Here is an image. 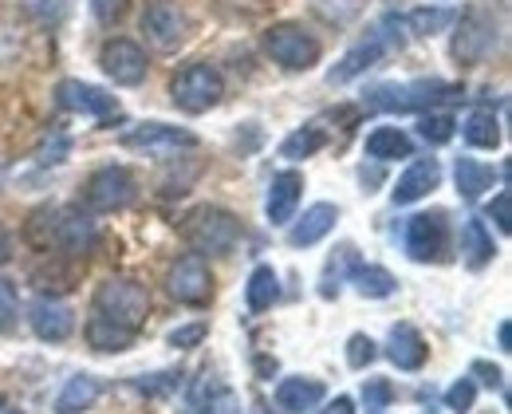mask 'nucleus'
<instances>
[{"label": "nucleus", "mask_w": 512, "mask_h": 414, "mask_svg": "<svg viewBox=\"0 0 512 414\" xmlns=\"http://www.w3.org/2000/svg\"><path fill=\"white\" fill-rule=\"evenodd\" d=\"M430 347L422 340V332L414 324H394L390 328V340H386V359L398 367V371H418L426 363Z\"/></svg>", "instance_id": "nucleus-19"}, {"label": "nucleus", "mask_w": 512, "mask_h": 414, "mask_svg": "<svg viewBox=\"0 0 512 414\" xmlns=\"http://www.w3.org/2000/svg\"><path fill=\"white\" fill-rule=\"evenodd\" d=\"M28 8H32L44 24H60L67 12H71V0H28Z\"/></svg>", "instance_id": "nucleus-40"}, {"label": "nucleus", "mask_w": 512, "mask_h": 414, "mask_svg": "<svg viewBox=\"0 0 512 414\" xmlns=\"http://www.w3.org/2000/svg\"><path fill=\"white\" fill-rule=\"evenodd\" d=\"M142 32H146V44H150V48H158V52H178V48L190 44L193 24L178 4L158 0V4H150V8L142 12Z\"/></svg>", "instance_id": "nucleus-10"}, {"label": "nucleus", "mask_w": 512, "mask_h": 414, "mask_svg": "<svg viewBox=\"0 0 512 414\" xmlns=\"http://www.w3.org/2000/svg\"><path fill=\"white\" fill-rule=\"evenodd\" d=\"M4 414H20V411H4Z\"/></svg>", "instance_id": "nucleus-47"}, {"label": "nucleus", "mask_w": 512, "mask_h": 414, "mask_svg": "<svg viewBox=\"0 0 512 414\" xmlns=\"http://www.w3.org/2000/svg\"><path fill=\"white\" fill-rule=\"evenodd\" d=\"M12 261V237H8V229L0 225V269Z\"/></svg>", "instance_id": "nucleus-45"}, {"label": "nucleus", "mask_w": 512, "mask_h": 414, "mask_svg": "<svg viewBox=\"0 0 512 414\" xmlns=\"http://www.w3.org/2000/svg\"><path fill=\"white\" fill-rule=\"evenodd\" d=\"M91 249H95V221L83 209H56L52 253H64L71 261H83Z\"/></svg>", "instance_id": "nucleus-14"}, {"label": "nucleus", "mask_w": 512, "mask_h": 414, "mask_svg": "<svg viewBox=\"0 0 512 414\" xmlns=\"http://www.w3.org/2000/svg\"><path fill=\"white\" fill-rule=\"evenodd\" d=\"M316 414H355V403H351L347 395H339V399H331V403H320Z\"/></svg>", "instance_id": "nucleus-44"}, {"label": "nucleus", "mask_w": 512, "mask_h": 414, "mask_svg": "<svg viewBox=\"0 0 512 414\" xmlns=\"http://www.w3.org/2000/svg\"><path fill=\"white\" fill-rule=\"evenodd\" d=\"M327 391H323L320 379H308V375H292L276 387V407L284 414H304V411H316Z\"/></svg>", "instance_id": "nucleus-20"}, {"label": "nucleus", "mask_w": 512, "mask_h": 414, "mask_svg": "<svg viewBox=\"0 0 512 414\" xmlns=\"http://www.w3.org/2000/svg\"><path fill=\"white\" fill-rule=\"evenodd\" d=\"M355 265H359L355 249H351V245H339V249H335V257L327 261V273H323V280H320L323 300H335V296H339V280H343L347 269H355Z\"/></svg>", "instance_id": "nucleus-30"}, {"label": "nucleus", "mask_w": 512, "mask_h": 414, "mask_svg": "<svg viewBox=\"0 0 512 414\" xmlns=\"http://www.w3.org/2000/svg\"><path fill=\"white\" fill-rule=\"evenodd\" d=\"M489 217L497 221L501 233H512V194L509 190H501V194L489 202Z\"/></svg>", "instance_id": "nucleus-41"}, {"label": "nucleus", "mask_w": 512, "mask_h": 414, "mask_svg": "<svg viewBox=\"0 0 512 414\" xmlns=\"http://www.w3.org/2000/svg\"><path fill=\"white\" fill-rule=\"evenodd\" d=\"M87 344L95 347V351H127V347H134V332H127V328H119V324H111V320H103V316H95L91 312V320H87Z\"/></svg>", "instance_id": "nucleus-25"}, {"label": "nucleus", "mask_w": 512, "mask_h": 414, "mask_svg": "<svg viewBox=\"0 0 512 414\" xmlns=\"http://www.w3.org/2000/svg\"><path fill=\"white\" fill-rule=\"evenodd\" d=\"M402 28H406V16H386L379 28H371L335 68L327 71V83H335V87H343V83H351V79H359L367 68H375L379 60H383L386 52H394V48H402L406 44V36H402Z\"/></svg>", "instance_id": "nucleus-4"}, {"label": "nucleus", "mask_w": 512, "mask_h": 414, "mask_svg": "<svg viewBox=\"0 0 512 414\" xmlns=\"http://www.w3.org/2000/svg\"><path fill=\"white\" fill-rule=\"evenodd\" d=\"M103 395V383L95 375H71L56 399V414H79V411H91L95 399Z\"/></svg>", "instance_id": "nucleus-23"}, {"label": "nucleus", "mask_w": 512, "mask_h": 414, "mask_svg": "<svg viewBox=\"0 0 512 414\" xmlns=\"http://www.w3.org/2000/svg\"><path fill=\"white\" fill-rule=\"evenodd\" d=\"M375 359H379V344H375L371 336L355 332V336L347 340V363H351L355 371H367V367H371Z\"/></svg>", "instance_id": "nucleus-34"}, {"label": "nucleus", "mask_w": 512, "mask_h": 414, "mask_svg": "<svg viewBox=\"0 0 512 414\" xmlns=\"http://www.w3.org/2000/svg\"><path fill=\"white\" fill-rule=\"evenodd\" d=\"M438 182H442V166H438V158H418V162H410L406 166V174L398 178V186H394V206H414V202H422L430 190H438Z\"/></svg>", "instance_id": "nucleus-17"}, {"label": "nucleus", "mask_w": 512, "mask_h": 414, "mask_svg": "<svg viewBox=\"0 0 512 414\" xmlns=\"http://www.w3.org/2000/svg\"><path fill=\"white\" fill-rule=\"evenodd\" d=\"M276 300H280V276H276L272 265H256L253 276H249V284H245V304H249V312H268Z\"/></svg>", "instance_id": "nucleus-24"}, {"label": "nucleus", "mask_w": 512, "mask_h": 414, "mask_svg": "<svg viewBox=\"0 0 512 414\" xmlns=\"http://www.w3.org/2000/svg\"><path fill=\"white\" fill-rule=\"evenodd\" d=\"M375 414H379V411H375Z\"/></svg>", "instance_id": "nucleus-48"}, {"label": "nucleus", "mask_w": 512, "mask_h": 414, "mask_svg": "<svg viewBox=\"0 0 512 414\" xmlns=\"http://www.w3.org/2000/svg\"><path fill=\"white\" fill-rule=\"evenodd\" d=\"M323 142H327V135H323L320 127H304V131H296V135H288L280 142V154L288 162H300V158H312Z\"/></svg>", "instance_id": "nucleus-33"}, {"label": "nucleus", "mask_w": 512, "mask_h": 414, "mask_svg": "<svg viewBox=\"0 0 512 414\" xmlns=\"http://www.w3.org/2000/svg\"><path fill=\"white\" fill-rule=\"evenodd\" d=\"M28 324H32V332H36V340H44V344H64L67 336L75 332V312L60 304V300H36L32 304V312H28Z\"/></svg>", "instance_id": "nucleus-15"}, {"label": "nucleus", "mask_w": 512, "mask_h": 414, "mask_svg": "<svg viewBox=\"0 0 512 414\" xmlns=\"http://www.w3.org/2000/svg\"><path fill=\"white\" fill-rule=\"evenodd\" d=\"M453 20H457V16H453L449 8H414V12L406 16V28H410L414 36H438Z\"/></svg>", "instance_id": "nucleus-32"}, {"label": "nucleus", "mask_w": 512, "mask_h": 414, "mask_svg": "<svg viewBox=\"0 0 512 414\" xmlns=\"http://www.w3.org/2000/svg\"><path fill=\"white\" fill-rule=\"evenodd\" d=\"M56 103L64 111H75V115H87V119H119V99L107 95L103 87L95 83H83V79H64L56 87Z\"/></svg>", "instance_id": "nucleus-12"}, {"label": "nucleus", "mask_w": 512, "mask_h": 414, "mask_svg": "<svg viewBox=\"0 0 512 414\" xmlns=\"http://www.w3.org/2000/svg\"><path fill=\"white\" fill-rule=\"evenodd\" d=\"M91 308H95V316H103V320H111V324L138 336L146 316H150V292H146V284H138L130 276H111L95 288Z\"/></svg>", "instance_id": "nucleus-3"}, {"label": "nucleus", "mask_w": 512, "mask_h": 414, "mask_svg": "<svg viewBox=\"0 0 512 414\" xmlns=\"http://www.w3.org/2000/svg\"><path fill=\"white\" fill-rule=\"evenodd\" d=\"M335 221H339V209L331 206V202H320V206L304 209V217L288 229V241H292L296 249H312L316 241H323V237L335 229Z\"/></svg>", "instance_id": "nucleus-21"}, {"label": "nucleus", "mask_w": 512, "mask_h": 414, "mask_svg": "<svg viewBox=\"0 0 512 414\" xmlns=\"http://www.w3.org/2000/svg\"><path fill=\"white\" fill-rule=\"evenodd\" d=\"M264 52L272 56V64H280L284 71H312L323 56L320 40H316L308 28L292 24V20L272 24V28L264 32Z\"/></svg>", "instance_id": "nucleus-6"}, {"label": "nucleus", "mask_w": 512, "mask_h": 414, "mask_svg": "<svg viewBox=\"0 0 512 414\" xmlns=\"http://www.w3.org/2000/svg\"><path fill=\"white\" fill-rule=\"evenodd\" d=\"M166 292L186 308H205L213 300V273H209L205 257H197V253L178 257L166 273Z\"/></svg>", "instance_id": "nucleus-9"}, {"label": "nucleus", "mask_w": 512, "mask_h": 414, "mask_svg": "<svg viewBox=\"0 0 512 414\" xmlns=\"http://www.w3.org/2000/svg\"><path fill=\"white\" fill-rule=\"evenodd\" d=\"M465 91L457 83H446V79H414V83H379L367 91L363 107L367 111H390V115H426L434 111L438 103H449V99H461Z\"/></svg>", "instance_id": "nucleus-1"}, {"label": "nucleus", "mask_w": 512, "mask_h": 414, "mask_svg": "<svg viewBox=\"0 0 512 414\" xmlns=\"http://www.w3.org/2000/svg\"><path fill=\"white\" fill-rule=\"evenodd\" d=\"M461 257L469 269H485L493 257H497V245H493V233L481 217H469L461 225Z\"/></svg>", "instance_id": "nucleus-22"}, {"label": "nucleus", "mask_w": 512, "mask_h": 414, "mask_svg": "<svg viewBox=\"0 0 512 414\" xmlns=\"http://www.w3.org/2000/svg\"><path fill=\"white\" fill-rule=\"evenodd\" d=\"M182 241L197 257H225L241 241V221H237V213L221 206H197L182 221Z\"/></svg>", "instance_id": "nucleus-2"}, {"label": "nucleus", "mask_w": 512, "mask_h": 414, "mask_svg": "<svg viewBox=\"0 0 512 414\" xmlns=\"http://www.w3.org/2000/svg\"><path fill=\"white\" fill-rule=\"evenodd\" d=\"M201 340H205V324H186V328L170 332V344L174 347H197Z\"/></svg>", "instance_id": "nucleus-42"}, {"label": "nucleus", "mask_w": 512, "mask_h": 414, "mask_svg": "<svg viewBox=\"0 0 512 414\" xmlns=\"http://www.w3.org/2000/svg\"><path fill=\"white\" fill-rule=\"evenodd\" d=\"M453 131H457V123L449 115H422V123H418V135L426 138L430 146H446Z\"/></svg>", "instance_id": "nucleus-35"}, {"label": "nucleus", "mask_w": 512, "mask_h": 414, "mask_svg": "<svg viewBox=\"0 0 512 414\" xmlns=\"http://www.w3.org/2000/svg\"><path fill=\"white\" fill-rule=\"evenodd\" d=\"M170 99L186 115H205V111H213L225 99V75L213 64H190V68H182L174 75Z\"/></svg>", "instance_id": "nucleus-5"}, {"label": "nucleus", "mask_w": 512, "mask_h": 414, "mask_svg": "<svg viewBox=\"0 0 512 414\" xmlns=\"http://www.w3.org/2000/svg\"><path fill=\"white\" fill-rule=\"evenodd\" d=\"M138 198V182L127 166H103L83 182V206L87 213H119Z\"/></svg>", "instance_id": "nucleus-7"}, {"label": "nucleus", "mask_w": 512, "mask_h": 414, "mask_svg": "<svg viewBox=\"0 0 512 414\" xmlns=\"http://www.w3.org/2000/svg\"><path fill=\"white\" fill-rule=\"evenodd\" d=\"M16 312H20L16 284H12V280H0V332H8V328L16 324Z\"/></svg>", "instance_id": "nucleus-38"}, {"label": "nucleus", "mask_w": 512, "mask_h": 414, "mask_svg": "<svg viewBox=\"0 0 512 414\" xmlns=\"http://www.w3.org/2000/svg\"><path fill=\"white\" fill-rule=\"evenodd\" d=\"M406 257L418 265H434L442 261L449 249V225L446 213H418L406 221Z\"/></svg>", "instance_id": "nucleus-11"}, {"label": "nucleus", "mask_w": 512, "mask_h": 414, "mask_svg": "<svg viewBox=\"0 0 512 414\" xmlns=\"http://www.w3.org/2000/svg\"><path fill=\"white\" fill-rule=\"evenodd\" d=\"M497 48V20L485 12V8H469L461 20H457V32H453V60L461 68H473V64H485L489 52Z\"/></svg>", "instance_id": "nucleus-8"}, {"label": "nucleus", "mask_w": 512, "mask_h": 414, "mask_svg": "<svg viewBox=\"0 0 512 414\" xmlns=\"http://www.w3.org/2000/svg\"><path fill=\"white\" fill-rule=\"evenodd\" d=\"M99 68L107 71V79H115L119 87H138L142 79H146V52L127 40V36H115V40H107L103 44V52H99Z\"/></svg>", "instance_id": "nucleus-13"}, {"label": "nucleus", "mask_w": 512, "mask_h": 414, "mask_svg": "<svg viewBox=\"0 0 512 414\" xmlns=\"http://www.w3.org/2000/svg\"><path fill=\"white\" fill-rule=\"evenodd\" d=\"M312 12L327 28H347L363 12V0H312Z\"/></svg>", "instance_id": "nucleus-31"}, {"label": "nucleus", "mask_w": 512, "mask_h": 414, "mask_svg": "<svg viewBox=\"0 0 512 414\" xmlns=\"http://www.w3.org/2000/svg\"><path fill=\"white\" fill-rule=\"evenodd\" d=\"M300 194H304V174L296 170H280L268 186V202H264V213L272 225H292L296 217V206H300Z\"/></svg>", "instance_id": "nucleus-18"}, {"label": "nucleus", "mask_w": 512, "mask_h": 414, "mask_svg": "<svg viewBox=\"0 0 512 414\" xmlns=\"http://www.w3.org/2000/svg\"><path fill=\"white\" fill-rule=\"evenodd\" d=\"M473 375H481V383H485V387H497V391L505 387V375H501L493 363H485V359H477V363H473Z\"/></svg>", "instance_id": "nucleus-43"}, {"label": "nucleus", "mask_w": 512, "mask_h": 414, "mask_svg": "<svg viewBox=\"0 0 512 414\" xmlns=\"http://www.w3.org/2000/svg\"><path fill=\"white\" fill-rule=\"evenodd\" d=\"M497 344H501V351H512V340H509V320H501V328H497Z\"/></svg>", "instance_id": "nucleus-46"}, {"label": "nucleus", "mask_w": 512, "mask_h": 414, "mask_svg": "<svg viewBox=\"0 0 512 414\" xmlns=\"http://www.w3.org/2000/svg\"><path fill=\"white\" fill-rule=\"evenodd\" d=\"M123 146L127 150H193L197 146V135L182 131V127H166V123H146V127H134L123 135Z\"/></svg>", "instance_id": "nucleus-16"}, {"label": "nucleus", "mask_w": 512, "mask_h": 414, "mask_svg": "<svg viewBox=\"0 0 512 414\" xmlns=\"http://www.w3.org/2000/svg\"><path fill=\"white\" fill-rule=\"evenodd\" d=\"M351 284H355L359 296H367V300H386V296H394V288H398V280L386 273V269H379V265H355Z\"/></svg>", "instance_id": "nucleus-29"}, {"label": "nucleus", "mask_w": 512, "mask_h": 414, "mask_svg": "<svg viewBox=\"0 0 512 414\" xmlns=\"http://www.w3.org/2000/svg\"><path fill=\"white\" fill-rule=\"evenodd\" d=\"M363 399H367V411H383L386 403L394 399V387L386 379H367L363 383Z\"/></svg>", "instance_id": "nucleus-39"}, {"label": "nucleus", "mask_w": 512, "mask_h": 414, "mask_svg": "<svg viewBox=\"0 0 512 414\" xmlns=\"http://www.w3.org/2000/svg\"><path fill=\"white\" fill-rule=\"evenodd\" d=\"M473 403H477V383H473V379H457V383L446 391L449 411L465 414V411H473Z\"/></svg>", "instance_id": "nucleus-37"}, {"label": "nucleus", "mask_w": 512, "mask_h": 414, "mask_svg": "<svg viewBox=\"0 0 512 414\" xmlns=\"http://www.w3.org/2000/svg\"><path fill=\"white\" fill-rule=\"evenodd\" d=\"M367 154H371L375 162H390V158H410L414 146H410L406 131H398V127H375V131L367 135Z\"/></svg>", "instance_id": "nucleus-26"}, {"label": "nucleus", "mask_w": 512, "mask_h": 414, "mask_svg": "<svg viewBox=\"0 0 512 414\" xmlns=\"http://www.w3.org/2000/svg\"><path fill=\"white\" fill-rule=\"evenodd\" d=\"M461 135H465L469 146H477V150H497V146H501V123H497L493 111H473V115L465 119Z\"/></svg>", "instance_id": "nucleus-28"}, {"label": "nucleus", "mask_w": 512, "mask_h": 414, "mask_svg": "<svg viewBox=\"0 0 512 414\" xmlns=\"http://www.w3.org/2000/svg\"><path fill=\"white\" fill-rule=\"evenodd\" d=\"M87 4H91V16H95L103 28L123 24V16L130 12V0H87Z\"/></svg>", "instance_id": "nucleus-36"}, {"label": "nucleus", "mask_w": 512, "mask_h": 414, "mask_svg": "<svg viewBox=\"0 0 512 414\" xmlns=\"http://www.w3.org/2000/svg\"><path fill=\"white\" fill-rule=\"evenodd\" d=\"M485 190H493V166H481L473 158H457V194L465 202H477Z\"/></svg>", "instance_id": "nucleus-27"}]
</instances>
